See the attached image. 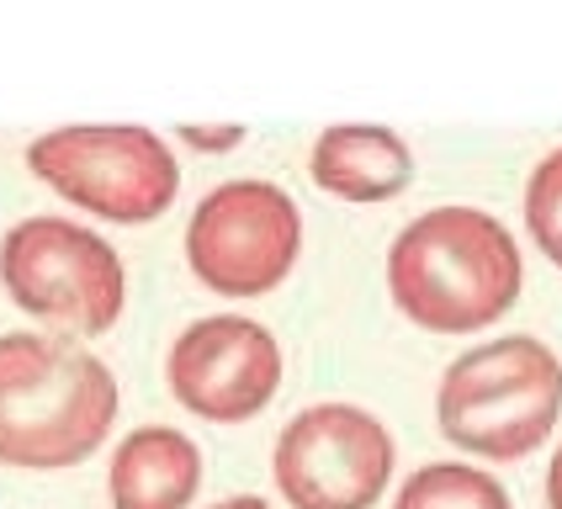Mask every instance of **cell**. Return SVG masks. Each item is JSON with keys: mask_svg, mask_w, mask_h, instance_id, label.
<instances>
[{"mask_svg": "<svg viewBox=\"0 0 562 509\" xmlns=\"http://www.w3.org/2000/svg\"><path fill=\"white\" fill-rule=\"evenodd\" d=\"M526 265L494 213L451 202L408 223L387 250V292L414 324L436 335H472L509 314Z\"/></svg>", "mask_w": 562, "mask_h": 509, "instance_id": "6da1fadb", "label": "cell"}, {"mask_svg": "<svg viewBox=\"0 0 562 509\" xmlns=\"http://www.w3.org/2000/svg\"><path fill=\"white\" fill-rule=\"evenodd\" d=\"M117 419L106 361L59 335H0V462L59 473L86 462Z\"/></svg>", "mask_w": 562, "mask_h": 509, "instance_id": "7a4b0ae2", "label": "cell"}, {"mask_svg": "<svg viewBox=\"0 0 562 509\" xmlns=\"http://www.w3.org/2000/svg\"><path fill=\"white\" fill-rule=\"evenodd\" d=\"M440 436L488 462H515L552 436L562 414V361L536 335L462 350L440 377Z\"/></svg>", "mask_w": 562, "mask_h": 509, "instance_id": "3957f363", "label": "cell"}, {"mask_svg": "<svg viewBox=\"0 0 562 509\" xmlns=\"http://www.w3.org/2000/svg\"><path fill=\"white\" fill-rule=\"evenodd\" d=\"M27 165L43 186L106 223H149L181 191L170 144L144 123L48 127L27 144Z\"/></svg>", "mask_w": 562, "mask_h": 509, "instance_id": "277c9868", "label": "cell"}, {"mask_svg": "<svg viewBox=\"0 0 562 509\" xmlns=\"http://www.w3.org/2000/svg\"><path fill=\"white\" fill-rule=\"evenodd\" d=\"M0 286L32 318L69 324L80 335H106L123 314V260L75 218L37 213L5 228L0 239Z\"/></svg>", "mask_w": 562, "mask_h": 509, "instance_id": "5b68a950", "label": "cell"}, {"mask_svg": "<svg viewBox=\"0 0 562 509\" xmlns=\"http://www.w3.org/2000/svg\"><path fill=\"white\" fill-rule=\"evenodd\" d=\"M303 250V213L277 181H223L187 223V260L218 297H260Z\"/></svg>", "mask_w": 562, "mask_h": 509, "instance_id": "8992f818", "label": "cell"}, {"mask_svg": "<svg viewBox=\"0 0 562 509\" xmlns=\"http://www.w3.org/2000/svg\"><path fill=\"white\" fill-rule=\"evenodd\" d=\"M393 477V430L361 404H313L277 441V488L292 509H372Z\"/></svg>", "mask_w": 562, "mask_h": 509, "instance_id": "52a82bcc", "label": "cell"}, {"mask_svg": "<svg viewBox=\"0 0 562 509\" xmlns=\"http://www.w3.org/2000/svg\"><path fill=\"white\" fill-rule=\"evenodd\" d=\"M165 382L196 419L245 425L277 398L281 346L260 318L207 314L176 335L165 355Z\"/></svg>", "mask_w": 562, "mask_h": 509, "instance_id": "ba28073f", "label": "cell"}, {"mask_svg": "<svg viewBox=\"0 0 562 509\" xmlns=\"http://www.w3.org/2000/svg\"><path fill=\"white\" fill-rule=\"evenodd\" d=\"M196 488H202V451L187 430L138 425L112 451L106 467L112 509H187Z\"/></svg>", "mask_w": 562, "mask_h": 509, "instance_id": "9c48e42d", "label": "cell"}, {"mask_svg": "<svg viewBox=\"0 0 562 509\" xmlns=\"http://www.w3.org/2000/svg\"><path fill=\"white\" fill-rule=\"evenodd\" d=\"M308 176L345 202H387L408 186L414 155L382 123H329L313 138Z\"/></svg>", "mask_w": 562, "mask_h": 509, "instance_id": "30bf717a", "label": "cell"}, {"mask_svg": "<svg viewBox=\"0 0 562 509\" xmlns=\"http://www.w3.org/2000/svg\"><path fill=\"white\" fill-rule=\"evenodd\" d=\"M393 509H509V494L488 467L430 462V467H414L404 477Z\"/></svg>", "mask_w": 562, "mask_h": 509, "instance_id": "8fae6325", "label": "cell"}, {"mask_svg": "<svg viewBox=\"0 0 562 509\" xmlns=\"http://www.w3.org/2000/svg\"><path fill=\"white\" fill-rule=\"evenodd\" d=\"M526 228L541 245V255L562 265V144L536 159L531 181H526Z\"/></svg>", "mask_w": 562, "mask_h": 509, "instance_id": "7c38bea8", "label": "cell"}, {"mask_svg": "<svg viewBox=\"0 0 562 509\" xmlns=\"http://www.w3.org/2000/svg\"><path fill=\"white\" fill-rule=\"evenodd\" d=\"M181 138H187L191 149H228V144H239V138H245V127H234V123L196 127V123H187V127H181Z\"/></svg>", "mask_w": 562, "mask_h": 509, "instance_id": "4fadbf2b", "label": "cell"}, {"mask_svg": "<svg viewBox=\"0 0 562 509\" xmlns=\"http://www.w3.org/2000/svg\"><path fill=\"white\" fill-rule=\"evenodd\" d=\"M547 509H562V445L552 451V467H547Z\"/></svg>", "mask_w": 562, "mask_h": 509, "instance_id": "5bb4252c", "label": "cell"}, {"mask_svg": "<svg viewBox=\"0 0 562 509\" xmlns=\"http://www.w3.org/2000/svg\"><path fill=\"white\" fill-rule=\"evenodd\" d=\"M207 509H271L260 494H234V499H218V505H207Z\"/></svg>", "mask_w": 562, "mask_h": 509, "instance_id": "9a60e30c", "label": "cell"}]
</instances>
